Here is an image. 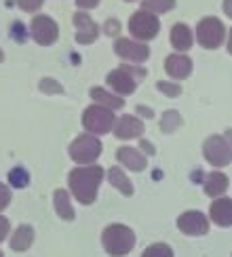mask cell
Instances as JSON below:
<instances>
[{
  "instance_id": "cell-6",
  "label": "cell",
  "mask_w": 232,
  "mask_h": 257,
  "mask_svg": "<svg viewBox=\"0 0 232 257\" xmlns=\"http://www.w3.org/2000/svg\"><path fill=\"white\" fill-rule=\"evenodd\" d=\"M144 74V70H131L129 66H121L119 70L108 74V84L119 97L121 95H131L135 91V80L142 78Z\"/></svg>"
},
{
  "instance_id": "cell-34",
  "label": "cell",
  "mask_w": 232,
  "mask_h": 257,
  "mask_svg": "<svg viewBox=\"0 0 232 257\" xmlns=\"http://www.w3.org/2000/svg\"><path fill=\"white\" fill-rule=\"evenodd\" d=\"M119 30V24H116V19H110V24H108V32L112 34V32Z\"/></svg>"
},
{
  "instance_id": "cell-14",
  "label": "cell",
  "mask_w": 232,
  "mask_h": 257,
  "mask_svg": "<svg viewBox=\"0 0 232 257\" xmlns=\"http://www.w3.org/2000/svg\"><path fill=\"white\" fill-rule=\"evenodd\" d=\"M211 219L221 228L232 226V200L230 198H217L211 205Z\"/></svg>"
},
{
  "instance_id": "cell-17",
  "label": "cell",
  "mask_w": 232,
  "mask_h": 257,
  "mask_svg": "<svg viewBox=\"0 0 232 257\" xmlns=\"http://www.w3.org/2000/svg\"><path fill=\"white\" fill-rule=\"evenodd\" d=\"M192 42H194V36L186 24H175L171 28V45L175 51H188L192 47Z\"/></svg>"
},
{
  "instance_id": "cell-36",
  "label": "cell",
  "mask_w": 232,
  "mask_h": 257,
  "mask_svg": "<svg viewBox=\"0 0 232 257\" xmlns=\"http://www.w3.org/2000/svg\"><path fill=\"white\" fill-rule=\"evenodd\" d=\"M5 59V55H3V51H0V61H3Z\"/></svg>"
},
{
  "instance_id": "cell-27",
  "label": "cell",
  "mask_w": 232,
  "mask_h": 257,
  "mask_svg": "<svg viewBox=\"0 0 232 257\" xmlns=\"http://www.w3.org/2000/svg\"><path fill=\"white\" fill-rule=\"evenodd\" d=\"M156 89L161 91V93H165V95H169V97H179L182 95V89L177 87V84H171V82H156Z\"/></svg>"
},
{
  "instance_id": "cell-18",
  "label": "cell",
  "mask_w": 232,
  "mask_h": 257,
  "mask_svg": "<svg viewBox=\"0 0 232 257\" xmlns=\"http://www.w3.org/2000/svg\"><path fill=\"white\" fill-rule=\"evenodd\" d=\"M91 97L97 101V105H101V108H108V110H121L125 105L123 97H119V95H112L105 89H99V87L91 89Z\"/></svg>"
},
{
  "instance_id": "cell-29",
  "label": "cell",
  "mask_w": 232,
  "mask_h": 257,
  "mask_svg": "<svg viewBox=\"0 0 232 257\" xmlns=\"http://www.w3.org/2000/svg\"><path fill=\"white\" fill-rule=\"evenodd\" d=\"M9 202H11V190L5 184H0V211H5Z\"/></svg>"
},
{
  "instance_id": "cell-13",
  "label": "cell",
  "mask_w": 232,
  "mask_h": 257,
  "mask_svg": "<svg viewBox=\"0 0 232 257\" xmlns=\"http://www.w3.org/2000/svg\"><path fill=\"white\" fill-rule=\"evenodd\" d=\"M165 70L171 78L184 80L190 76V72H192V61H190V57H186V55H169L165 61Z\"/></svg>"
},
{
  "instance_id": "cell-2",
  "label": "cell",
  "mask_w": 232,
  "mask_h": 257,
  "mask_svg": "<svg viewBox=\"0 0 232 257\" xmlns=\"http://www.w3.org/2000/svg\"><path fill=\"white\" fill-rule=\"evenodd\" d=\"M103 249L112 257H123L135 247V234L125 226H110L103 230Z\"/></svg>"
},
{
  "instance_id": "cell-26",
  "label": "cell",
  "mask_w": 232,
  "mask_h": 257,
  "mask_svg": "<svg viewBox=\"0 0 232 257\" xmlns=\"http://www.w3.org/2000/svg\"><path fill=\"white\" fill-rule=\"evenodd\" d=\"M9 179H11V186H26L28 184V173L24 169H13L9 173Z\"/></svg>"
},
{
  "instance_id": "cell-28",
  "label": "cell",
  "mask_w": 232,
  "mask_h": 257,
  "mask_svg": "<svg viewBox=\"0 0 232 257\" xmlns=\"http://www.w3.org/2000/svg\"><path fill=\"white\" fill-rule=\"evenodd\" d=\"M40 89L45 91V93H61V91H63L59 82H55V80H49V78L40 82Z\"/></svg>"
},
{
  "instance_id": "cell-22",
  "label": "cell",
  "mask_w": 232,
  "mask_h": 257,
  "mask_svg": "<svg viewBox=\"0 0 232 257\" xmlns=\"http://www.w3.org/2000/svg\"><path fill=\"white\" fill-rule=\"evenodd\" d=\"M55 211H57V215L61 219H66V221H72L74 219V209L70 205V198H68V192L66 190H57L55 192Z\"/></svg>"
},
{
  "instance_id": "cell-24",
  "label": "cell",
  "mask_w": 232,
  "mask_h": 257,
  "mask_svg": "<svg viewBox=\"0 0 232 257\" xmlns=\"http://www.w3.org/2000/svg\"><path fill=\"white\" fill-rule=\"evenodd\" d=\"M182 124V118H179V114L177 112H165L163 114V122H161V128L165 133H171L175 131V128Z\"/></svg>"
},
{
  "instance_id": "cell-35",
  "label": "cell",
  "mask_w": 232,
  "mask_h": 257,
  "mask_svg": "<svg viewBox=\"0 0 232 257\" xmlns=\"http://www.w3.org/2000/svg\"><path fill=\"white\" fill-rule=\"evenodd\" d=\"M228 51H230V55H232V30H230V38H228Z\"/></svg>"
},
{
  "instance_id": "cell-20",
  "label": "cell",
  "mask_w": 232,
  "mask_h": 257,
  "mask_svg": "<svg viewBox=\"0 0 232 257\" xmlns=\"http://www.w3.org/2000/svg\"><path fill=\"white\" fill-rule=\"evenodd\" d=\"M32 240H34V232H32V228L30 226H19L9 242H11V249L13 251H28L32 247Z\"/></svg>"
},
{
  "instance_id": "cell-1",
  "label": "cell",
  "mask_w": 232,
  "mask_h": 257,
  "mask_svg": "<svg viewBox=\"0 0 232 257\" xmlns=\"http://www.w3.org/2000/svg\"><path fill=\"white\" fill-rule=\"evenodd\" d=\"M103 179V169L97 165H89V167H76L74 171H70V188L74 192L82 205H91L97 196V188Z\"/></svg>"
},
{
  "instance_id": "cell-19",
  "label": "cell",
  "mask_w": 232,
  "mask_h": 257,
  "mask_svg": "<svg viewBox=\"0 0 232 257\" xmlns=\"http://www.w3.org/2000/svg\"><path fill=\"white\" fill-rule=\"evenodd\" d=\"M228 190V177L224 173H219V171H213V173H209V177L205 179V192L207 196H221L224 192Z\"/></svg>"
},
{
  "instance_id": "cell-21",
  "label": "cell",
  "mask_w": 232,
  "mask_h": 257,
  "mask_svg": "<svg viewBox=\"0 0 232 257\" xmlns=\"http://www.w3.org/2000/svg\"><path fill=\"white\" fill-rule=\"evenodd\" d=\"M108 179H110V184H112L116 190H121V194H125V196H131V194H133V186H131L129 177H127L119 167H112V169L108 171Z\"/></svg>"
},
{
  "instance_id": "cell-8",
  "label": "cell",
  "mask_w": 232,
  "mask_h": 257,
  "mask_svg": "<svg viewBox=\"0 0 232 257\" xmlns=\"http://www.w3.org/2000/svg\"><path fill=\"white\" fill-rule=\"evenodd\" d=\"M205 156L213 167H226L232 163V146L221 135H211L205 142Z\"/></svg>"
},
{
  "instance_id": "cell-30",
  "label": "cell",
  "mask_w": 232,
  "mask_h": 257,
  "mask_svg": "<svg viewBox=\"0 0 232 257\" xmlns=\"http://www.w3.org/2000/svg\"><path fill=\"white\" fill-rule=\"evenodd\" d=\"M17 5L24 11H36V9H40L42 0H17Z\"/></svg>"
},
{
  "instance_id": "cell-10",
  "label": "cell",
  "mask_w": 232,
  "mask_h": 257,
  "mask_svg": "<svg viewBox=\"0 0 232 257\" xmlns=\"http://www.w3.org/2000/svg\"><path fill=\"white\" fill-rule=\"evenodd\" d=\"M116 55L123 59H129L133 63H142L150 57V49L144 42H135L129 38H119L116 40Z\"/></svg>"
},
{
  "instance_id": "cell-31",
  "label": "cell",
  "mask_w": 232,
  "mask_h": 257,
  "mask_svg": "<svg viewBox=\"0 0 232 257\" xmlns=\"http://www.w3.org/2000/svg\"><path fill=\"white\" fill-rule=\"evenodd\" d=\"M7 234H9V221L5 217H0V242L7 238Z\"/></svg>"
},
{
  "instance_id": "cell-5",
  "label": "cell",
  "mask_w": 232,
  "mask_h": 257,
  "mask_svg": "<svg viewBox=\"0 0 232 257\" xmlns=\"http://www.w3.org/2000/svg\"><path fill=\"white\" fill-rule=\"evenodd\" d=\"M196 38L205 49H217L226 38V28L217 17H205L196 28Z\"/></svg>"
},
{
  "instance_id": "cell-12",
  "label": "cell",
  "mask_w": 232,
  "mask_h": 257,
  "mask_svg": "<svg viewBox=\"0 0 232 257\" xmlns=\"http://www.w3.org/2000/svg\"><path fill=\"white\" fill-rule=\"evenodd\" d=\"M74 26H76V40L80 45H91L97 38V26L87 13H74Z\"/></svg>"
},
{
  "instance_id": "cell-7",
  "label": "cell",
  "mask_w": 232,
  "mask_h": 257,
  "mask_svg": "<svg viewBox=\"0 0 232 257\" xmlns=\"http://www.w3.org/2000/svg\"><path fill=\"white\" fill-rule=\"evenodd\" d=\"M158 19L154 13H148V11H137V13L131 15L129 19V32L135 36V38H142V40H150L158 34Z\"/></svg>"
},
{
  "instance_id": "cell-16",
  "label": "cell",
  "mask_w": 232,
  "mask_h": 257,
  "mask_svg": "<svg viewBox=\"0 0 232 257\" xmlns=\"http://www.w3.org/2000/svg\"><path fill=\"white\" fill-rule=\"evenodd\" d=\"M116 158H119L121 165H125L127 169H131V171H142V169H146V156H142L135 148H129V146L119 148V152H116Z\"/></svg>"
},
{
  "instance_id": "cell-25",
  "label": "cell",
  "mask_w": 232,
  "mask_h": 257,
  "mask_svg": "<svg viewBox=\"0 0 232 257\" xmlns=\"http://www.w3.org/2000/svg\"><path fill=\"white\" fill-rule=\"evenodd\" d=\"M142 257H173V251L167 244H152L142 253Z\"/></svg>"
},
{
  "instance_id": "cell-32",
  "label": "cell",
  "mask_w": 232,
  "mask_h": 257,
  "mask_svg": "<svg viewBox=\"0 0 232 257\" xmlns=\"http://www.w3.org/2000/svg\"><path fill=\"white\" fill-rule=\"evenodd\" d=\"M99 0H76V5L80 9H93V7H97Z\"/></svg>"
},
{
  "instance_id": "cell-4",
  "label": "cell",
  "mask_w": 232,
  "mask_h": 257,
  "mask_svg": "<svg viewBox=\"0 0 232 257\" xmlns=\"http://www.w3.org/2000/svg\"><path fill=\"white\" fill-rule=\"evenodd\" d=\"M82 124L89 133L93 135H101L112 131V126L116 124L114 112L108 108H101V105H91V108L82 114Z\"/></svg>"
},
{
  "instance_id": "cell-15",
  "label": "cell",
  "mask_w": 232,
  "mask_h": 257,
  "mask_svg": "<svg viewBox=\"0 0 232 257\" xmlns=\"http://www.w3.org/2000/svg\"><path fill=\"white\" fill-rule=\"evenodd\" d=\"M116 137L119 139H131V137H137V135H142L144 131V122L140 118H135V116H123V118L116 122Z\"/></svg>"
},
{
  "instance_id": "cell-3",
  "label": "cell",
  "mask_w": 232,
  "mask_h": 257,
  "mask_svg": "<svg viewBox=\"0 0 232 257\" xmlns=\"http://www.w3.org/2000/svg\"><path fill=\"white\" fill-rule=\"evenodd\" d=\"M101 154V142L95 135H78L70 146V156L80 165H91Z\"/></svg>"
},
{
  "instance_id": "cell-33",
  "label": "cell",
  "mask_w": 232,
  "mask_h": 257,
  "mask_svg": "<svg viewBox=\"0 0 232 257\" xmlns=\"http://www.w3.org/2000/svg\"><path fill=\"white\" fill-rule=\"evenodd\" d=\"M224 13L232 17V0H224Z\"/></svg>"
},
{
  "instance_id": "cell-11",
  "label": "cell",
  "mask_w": 232,
  "mask_h": 257,
  "mask_svg": "<svg viewBox=\"0 0 232 257\" xmlns=\"http://www.w3.org/2000/svg\"><path fill=\"white\" fill-rule=\"evenodd\" d=\"M177 228L190 236H203L209 232V221L200 211H188L177 217Z\"/></svg>"
},
{
  "instance_id": "cell-38",
  "label": "cell",
  "mask_w": 232,
  "mask_h": 257,
  "mask_svg": "<svg viewBox=\"0 0 232 257\" xmlns=\"http://www.w3.org/2000/svg\"><path fill=\"white\" fill-rule=\"evenodd\" d=\"M127 3H129V0H127Z\"/></svg>"
},
{
  "instance_id": "cell-37",
  "label": "cell",
  "mask_w": 232,
  "mask_h": 257,
  "mask_svg": "<svg viewBox=\"0 0 232 257\" xmlns=\"http://www.w3.org/2000/svg\"><path fill=\"white\" fill-rule=\"evenodd\" d=\"M0 257H3V253H0Z\"/></svg>"
},
{
  "instance_id": "cell-23",
  "label": "cell",
  "mask_w": 232,
  "mask_h": 257,
  "mask_svg": "<svg viewBox=\"0 0 232 257\" xmlns=\"http://www.w3.org/2000/svg\"><path fill=\"white\" fill-rule=\"evenodd\" d=\"M175 7V0H146L144 3V11L148 13H167Z\"/></svg>"
},
{
  "instance_id": "cell-9",
  "label": "cell",
  "mask_w": 232,
  "mask_h": 257,
  "mask_svg": "<svg viewBox=\"0 0 232 257\" xmlns=\"http://www.w3.org/2000/svg\"><path fill=\"white\" fill-rule=\"evenodd\" d=\"M57 24L53 21L51 17L47 15H36L34 19H32V36H34V40L38 42V45H53V42L57 40Z\"/></svg>"
}]
</instances>
